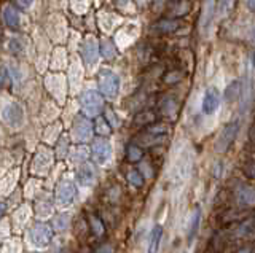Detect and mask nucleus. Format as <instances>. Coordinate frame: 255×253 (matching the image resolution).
<instances>
[{"instance_id": "nucleus-1", "label": "nucleus", "mask_w": 255, "mask_h": 253, "mask_svg": "<svg viewBox=\"0 0 255 253\" xmlns=\"http://www.w3.org/2000/svg\"><path fill=\"white\" fill-rule=\"evenodd\" d=\"M80 107H82V112L88 120L90 118H99L104 110V99L96 91H85L80 96Z\"/></svg>"}, {"instance_id": "nucleus-2", "label": "nucleus", "mask_w": 255, "mask_h": 253, "mask_svg": "<svg viewBox=\"0 0 255 253\" xmlns=\"http://www.w3.org/2000/svg\"><path fill=\"white\" fill-rule=\"evenodd\" d=\"M98 84L101 94L107 99H115L120 91V78L115 72L109 69H102L98 77Z\"/></svg>"}, {"instance_id": "nucleus-3", "label": "nucleus", "mask_w": 255, "mask_h": 253, "mask_svg": "<svg viewBox=\"0 0 255 253\" xmlns=\"http://www.w3.org/2000/svg\"><path fill=\"white\" fill-rule=\"evenodd\" d=\"M93 132H94V126L86 116H77L75 118L74 126H72V139H74L77 144L90 142L93 137Z\"/></svg>"}, {"instance_id": "nucleus-4", "label": "nucleus", "mask_w": 255, "mask_h": 253, "mask_svg": "<svg viewBox=\"0 0 255 253\" xmlns=\"http://www.w3.org/2000/svg\"><path fill=\"white\" fill-rule=\"evenodd\" d=\"M238 131H239V123L238 121L228 123L217 136V140H215V145H214L215 152H217V153L227 152V150L231 147V144L235 142V139L238 136Z\"/></svg>"}, {"instance_id": "nucleus-5", "label": "nucleus", "mask_w": 255, "mask_h": 253, "mask_svg": "<svg viewBox=\"0 0 255 253\" xmlns=\"http://www.w3.org/2000/svg\"><path fill=\"white\" fill-rule=\"evenodd\" d=\"M29 239L32 241V244L37 245V247H46L53 239V228L48 223H43V221H37V223L30 228Z\"/></svg>"}, {"instance_id": "nucleus-6", "label": "nucleus", "mask_w": 255, "mask_h": 253, "mask_svg": "<svg viewBox=\"0 0 255 253\" xmlns=\"http://www.w3.org/2000/svg\"><path fill=\"white\" fill-rule=\"evenodd\" d=\"M75 194H77V188L75 183L70 180H61L58 186H56V204L61 205V207H66V205L72 204L75 199Z\"/></svg>"}, {"instance_id": "nucleus-7", "label": "nucleus", "mask_w": 255, "mask_h": 253, "mask_svg": "<svg viewBox=\"0 0 255 253\" xmlns=\"http://www.w3.org/2000/svg\"><path fill=\"white\" fill-rule=\"evenodd\" d=\"M51 163H53L51 152L45 147H40L38 153L35 155V160L32 163V172L37 173V175H46L48 170L51 169Z\"/></svg>"}, {"instance_id": "nucleus-8", "label": "nucleus", "mask_w": 255, "mask_h": 253, "mask_svg": "<svg viewBox=\"0 0 255 253\" xmlns=\"http://www.w3.org/2000/svg\"><path fill=\"white\" fill-rule=\"evenodd\" d=\"M91 156L96 164H106L112 156V147L107 139H96L91 147Z\"/></svg>"}, {"instance_id": "nucleus-9", "label": "nucleus", "mask_w": 255, "mask_h": 253, "mask_svg": "<svg viewBox=\"0 0 255 253\" xmlns=\"http://www.w3.org/2000/svg\"><path fill=\"white\" fill-rule=\"evenodd\" d=\"M99 50H101V46L98 45V42H96V38L93 35H88L83 40L80 51H82V58L88 66H94L96 62H98Z\"/></svg>"}, {"instance_id": "nucleus-10", "label": "nucleus", "mask_w": 255, "mask_h": 253, "mask_svg": "<svg viewBox=\"0 0 255 253\" xmlns=\"http://www.w3.org/2000/svg\"><path fill=\"white\" fill-rule=\"evenodd\" d=\"M2 118L8 126H11V128H18V126H21L24 121V110L19 104L10 102V104L3 108Z\"/></svg>"}, {"instance_id": "nucleus-11", "label": "nucleus", "mask_w": 255, "mask_h": 253, "mask_svg": "<svg viewBox=\"0 0 255 253\" xmlns=\"http://www.w3.org/2000/svg\"><path fill=\"white\" fill-rule=\"evenodd\" d=\"M182 26V22L179 19H172V18H161L156 22H153L151 26V30L156 32L158 35H169L177 32V29Z\"/></svg>"}, {"instance_id": "nucleus-12", "label": "nucleus", "mask_w": 255, "mask_h": 253, "mask_svg": "<svg viewBox=\"0 0 255 253\" xmlns=\"http://www.w3.org/2000/svg\"><path fill=\"white\" fill-rule=\"evenodd\" d=\"M220 104V92L217 88H207L204 92V99H203V112L206 115H211L217 110Z\"/></svg>"}, {"instance_id": "nucleus-13", "label": "nucleus", "mask_w": 255, "mask_h": 253, "mask_svg": "<svg viewBox=\"0 0 255 253\" xmlns=\"http://www.w3.org/2000/svg\"><path fill=\"white\" fill-rule=\"evenodd\" d=\"M96 175H98V173H96L94 166L90 163H85L80 166L77 170V181L83 186H90L96 181Z\"/></svg>"}, {"instance_id": "nucleus-14", "label": "nucleus", "mask_w": 255, "mask_h": 253, "mask_svg": "<svg viewBox=\"0 0 255 253\" xmlns=\"http://www.w3.org/2000/svg\"><path fill=\"white\" fill-rule=\"evenodd\" d=\"M235 197L238 204L243 205V207H252V205H255V189L251 186H246V185L238 186Z\"/></svg>"}, {"instance_id": "nucleus-15", "label": "nucleus", "mask_w": 255, "mask_h": 253, "mask_svg": "<svg viewBox=\"0 0 255 253\" xmlns=\"http://www.w3.org/2000/svg\"><path fill=\"white\" fill-rule=\"evenodd\" d=\"M190 8H191L190 2H169L167 3V13H169L167 18L177 19L180 16H185V14H188Z\"/></svg>"}, {"instance_id": "nucleus-16", "label": "nucleus", "mask_w": 255, "mask_h": 253, "mask_svg": "<svg viewBox=\"0 0 255 253\" xmlns=\"http://www.w3.org/2000/svg\"><path fill=\"white\" fill-rule=\"evenodd\" d=\"M177 110H179V105L172 97H164L158 105V112L161 113L163 116H167V118L177 116Z\"/></svg>"}, {"instance_id": "nucleus-17", "label": "nucleus", "mask_w": 255, "mask_h": 253, "mask_svg": "<svg viewBox=\"0 0 255 253\" xmlns=\"http://www.w3.org/2000/svg\"><path fill=\"white\" fill-rule=\"evenodd\" d=\"M132 123L134 126H145V128H148L150 124L156 123V113L153 110H142V112L135 113Z\"/></svg>"}, {"instance_id": "nucleus-18", "label": "nucleus", "mask_w": 255, "mask_h": 253, "mask_svg": "<svg viewBox=\"0 0 255 253\" xmlns=\"http://www.w3.org/2000/svg\"><path fill=\"white\" fill-rule=\"evenodd\" d=\"M88 226H90V231L96 237H102L106 234V225H104V221L98 215H94V213L88 215Z\"/></svg>"}, {"instance_id": "nucleus-19", "label": "nucleus", "mask_w": 255, "mask_h": 253, "mask_svg": "<svg viewBox=\"0 0 255 253\" xmlns=\"http://www.w3.org/2000/svg\"><path fill=\"white\" fill-rule=\"evenodd\" d=\"M3 21H5V24L8 27H11V29H19V13L18 10L14 8V6H6V8L3 10Z\"/></svg>"}, {"instance_id": "nucleus-20", "label": "nucleus", "mask_w": 255, "mask_h": 253, "mask_svg": "<svg viewBox=\"0 0 255 253\" xmlns=\"http://www.w3.org/2000/svg\"><path fill=\"white\" fill-rule=\"evenodd\" d=\"M143 158V150L137 144H131L126 148V160L129 163H140Z\"/></svg>"}, {"instance_id": "nucleus-21", "label": "nucleus", "mask_w": 255, "mask_h": 253, "mask_svg": "<svg viewBox=\"0 0 255 253\" xmlns=\"http://www.w3.org/2000/svg\"><path fill=\"white\" fill-rule=\"evenodd\" d=\"M161 236H163V228L156 225L153 228V231L150 234V245H148V253H156L158 247H159V241H161Z\"/></svg>"}, {"instance_id": "nucleus-22", "label": "nucleus", "mask_w": 255, "mask_h": 253, "mask_svg": "<svg viewBox=\"0 0 255 253\" xmlns=\"http://www.w3.org/2000/svg\"><path fill=\"white\" fill-rule=\"evenodd\" d=\"M143 132H147L150 136H155V137H164L166 134H169V126L163 123H153V124H150L148 128H145Z\"/></svg>"}, {"instance_id": "nucleus-23", "label": "nucleus", "mask_w": 255, "mask_h": 253, "mask_svg": "<svg viewBox=\"0 0 255 253\" xmlns=\"http://www.w3.org/2000/svg\"><path fill=\"white\" fill-rule=\"evenodd\" d=\"M185 77V74H183V70L182 69H172L169 70V72H166L164 77H163V82L166 84H175V83H179L182 82V78Z\"/></svg>"}, {"instance_id": "nucleus-24", "label": "nucleus", "mask_w": 255, "mask_h": 253, "mask_svg": "<svg viewBox=\"0 0 255 253\" xmlns=\"http://www.w3.org/2000/svg\"><path fill=\"white\" fill-rule=\"evenodd\" d=\"M101 53H102V56L106 59H109V61L117 56L115 45L112 43V40H109V38H104V40L101 42Z\"/></svg>"}, {"instance_id": "nucleus-25", "label": "nucleus", "mask_w": 255, "mask_h": 253, "mask_svg": "<svg viewBox=\"0 0 255 253\" xmlns=\"http://www.w3.org/2000/svg\"><path fill=\"white\" fill-rule=\"evenodd\" d=\"M94 131L99 134V136H109V134L112 132V126L109 124V121L106 120V118L99 116L98 120H96V126H94Z\"/></svg>"}, {"instance_id": "nucleus-26", "label": "nucleus", "mask_w": 255, "mask_h": 253, "mask_svg": "<svg viewBox=\"0 0 255 253\" xmlns=\"http://www.w3.org/2000/svg\"><path fill=\"white\" fill-rule=\"evenodd\" d=\"M53 212V205L50 199H43V201H38L37 202V217H50Z\"/></svg>"}, {"instance_id": "nucleus-27", "label": "nucleus", "mask_w": 255, "mask_h": 253, "mask_svg": "<svg viewBox=\"0 0 255 253\" xmlns=\"http://www.w3.org/2000/svg\"><path fill=\"white\" fill-rule=\"evenodd\" d=\"M126 177H128V181H129V183L132 186H135V188H139V186L143 185V175L139 170L132 169V170H129V172L126 173Z\"/></svg>"}, {"instance_id": "nucleus-28", "label": "nucleus", "mask_w": 255, "mask_h": 253, "mask_svg": "<svg viewBox=\"0 0 255 253\" xmlns=\"http://www.w3.org/2000/svg\"><path fill=\"white\" fill-rule=\"evenodd\" d=\"M199 220H201V215H199V209L195 210L193 217H191V223L188 226V241L193 239V236L198 231V226H199Z\"/></svg>"}, {"instance_id": "nucleus-29", "label": "nucleus", "mask_w": 255, "mask_h": 253, "mask_svg": "<svg viewBox=\"0 0 255 253\" xmlns=\"http://www.w3.org/2000/svg\"><path fill=\"white\" fill-rule=\"evenodd\" d=\"M67 150H69V136H61L58 142V148H56V155H58L59 160H62L67 155Z\"/></svg>"}, {"instance_id": "nucleus-30", "label": "nucleus", "mask_w": 255, "mask_h": 253, "mask_svg": "<svg viewBox=\"0 0 255 253\" xmlns=\"http://www.w3.org/2000/svg\"><path fill=\"white\" fill-rule=\"evenodd\" d=\"M69 221H70L69 213H61V215H58V217L54 218L53 228H56L58 231H62V229H66L69 226Z\"/></svg>"}, {"instance_id": "nucleus-31", "label": "nucleus", "mask_w": 255, "mask_h": 253, "mask_svg": "<svg viewBox=\"0 0 255 253\" xmlns=\"http://www.w3.org/2000/svg\"><path fill=\"white\" fill-rule=\"evenodd\" d=\"M8 48H10V51L14 53V54H22L24 45H22V42L19 40V38H11L10 43H8Z\"/></svg>"}, {"instance_id": "nucleus-32", "label": "nucleus", "mask_w": 255, "mask_h": 253, "mask_svg": "<svg viewBox=\"0 0 255 253\" xmlns=\"http://www.w3.org/2000/svg\"><path fill=\"white\" fill-rule=\"evenodd\" d=\"M239 86H241V83H239L238 80L231 83V84L228 86V89H227L225 97H227V99H230V100H231V97L236 99V97H238V92L241 91V88H239Z\"/></svg>"}, {"instance_id": "nucleus-33", "label": "nucleus", "mask_w": 255, "mask_h": 253, "mask_svg": "<svg viewBox=\"0 0 255 253\" xmlns=\"http://www.w3.org/2000/svg\"><path fill=\"white\" fill-rule=\"evenodd\" d=\"M243 172L247 178H252L255 180V161H247L244 166H243Z\"/></svg>"}, {"instance_id": "nucleus-34", "label": "nucleus", "mask_w": 255, "mask_h": 253, "mask_svg": "<svg viewBox=\"0 0 255 253\" xmlns=\"http://www.w3.org/2000/svg\"><path fill=\"white\" fill-rule=\"evenodd\" d=\"M93 253H114V245L109 244V242H106V244L99 245V247L96 249Z\"/></svg>"}, {"instance_id": "nucleus-35", "label": "nucleus", "mask_w": 255, "mask_h": 253, "mask_svg": "<svg viewBox=\"0 0 255 253\" xmlns=\"http://www.w3.org/2000/svg\"><path fill=\"white\" fill-rule=\"evenodd\" d=\"M8 80H10V74H8L6 69H2V70H0V88L6 86Z\"/></svg>"}, {"instance_id": "nucleus-36", "label": "nucleus", "mask_w": 255, "mask_h": 253, "mask_svg": "<svg viewBox=\"0 0 255 253\" xmlns=\"http://www.w3.org/2000/svg\"><path fill=\"white\" fill-rule=\"evenodd\" d=\"M249 139H251L252 144L255 145V126H252L251 131H249Z\"/></svg>"}, {"instance_id": "nucleus-37", "label": "nucleus", "mask_w": 255, "mask_h": 253, "mask_svg": "<svg viewBox=\"0 0 255 253\" xmlns=\"http://www.w3.org/2000/svg\"><path fill=\"white\" fill-rule=\"evenodd\" d=\"M5 212H6V204L0 201V218L5 215Z\"/></svg>"}, {"instance_id": "nucleus-38", "label": "nucleus", "mask_w": 255, "mask_h": 253, "mask_svg": "<svg viewBox=\"0 0 255 253\" xmlns=\"http://www.w3.org/2000/svg\"><path fill=\"white\" fill-rule=\"evenodd\" d=\"M30 5V2H14L13 6H21V8H27V6Z\"/></svg>"}, {"instance_id": "nucleus-39", "label": "nucleus", "mask_w": 255, "mask_h": 253, "mask_svg": "<svg viewBox=\"0 0 255 253\" xmlns=\"http://www.w3.org/2000/svg\"><path fill=\"white\" fill-rule=\"evenodd\" d=\"M236 253H251V249L249 247H243V249H239Z\"/></svg>"}, {"instance_id": "nucleus-40", "label": "nucleus", "mask_w": 255, "mask_h": 253, "mask_svg": "<svg viewBox=\"0 0 255 253\" xmlns=\"http://www.w3.org/2000/svg\"><path fill=\"white\" fill-rule=\"evenodd\" d=\"M219 172L222 173V166L217 163V168H215V173H214V175H215V177H219Z\"/></svg>"}, {"instance_id": "nucleus-41", "label": "nucleus", "mask_w": 255, "mask_h": 253, "mask_svg": "<svg viewBox=\"0 0 255 253\" xmlns=\"http://www.w3.org/2000/svg\"><path fill=\"white\" fill-rule=\"evenodd\" d=\"M247 6H251V8H255V2H249V3H247Z\"/></svg>"}]
</instances>
